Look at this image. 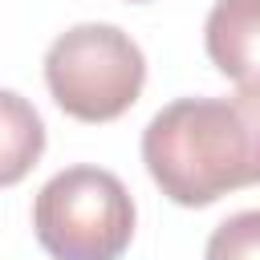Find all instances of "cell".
Masks as SVG:
<instances>
[{
    "label": "cell",
    "instance_id": "cell-1",
    "mask_svg": "<svg viewBox=\"0 0 260 260\" xmlns=\"http://www.w3.org/2000/svg\"><path fill=\"white\" fill-rule=\"evenodd\" d=\"M142 162L167 199L207 207L260 183V93L179 98L142 130Z\"/></svg>",
    "mask_w": 260,
    "mask_h": 260
},
{
    "label": "cell",
    "instance_id": "cell-2",
    "mask_svg": "<svg viewBox=\"0 0 260 260\" xmlns=\"http://www.w3.org/2000/svg\"><path fill=\"white\" fill-rule=\"evenodd\" d=\"M32 228L53 260H118L134 236V199L114 171L65 167L37 191Z\"/></svg>",
    "mask_w": 260,
    "mask_h": 260
},
{
    "label": "cell",
    "instance_id": "cell-3",
    "mask_svg": "<svg viewBox=\"0 0 260 260\" xmlns=\"http://www.w3.org/2000/svg\"><path fill=\"white\" fill-rule=\"evenodd\" d=\"M146 81L142 49L118 24H73L45 53V85L77 122L122 118Z\"/></svg>",
    "mask_w": 260,
    "mask_h": 260
},
{
    "label": "cell",
    "instance_id": "cell-4",
    "mask_svg": "<svg viewBox=\"0 0 260 260\" xmlns=\"http://www.w3.org/2000/svg\"><path fill=\"white\" fill-rule=\"evenodd\" d=\"M211 65L236 89L260 93V0H215L203 24Z\"/></svg>",
    "mask_w": 260,
    "mask_h": 260
},
{
    "label": "cell",
    "instance_id": "cell-5",
    "mask_svg": "<svg viewBox=\"0 0 260 260\" xmlns=\"http://www.w3.org/2000/svg\"><path fill=\"white\" fill-rule=\"evenodd\" d=\"M45 150V126L32 102L0 89V187L20 183Z\"/></svg>",
    "mask_w": 260,
    "mask_h": 260
},
{
    "label": "cell",
    "instance_id": "cell-6",
    "mask_svg": "<svg viewBox=\"0 0 260 260\" xmlns=\"http://www.w3.org/2000/svg\"><path fill=\"white\" fill-rule=\"evenodd\" d=\"M203 260H260V207L228 215L211 232Z\"/></svg>",
    "mask_w": 260,
    "mask_h": 260
},
{
    "label": "cell",
    "instance_id": "cell-7",
    "mask_svg": "<svg viewBox=\"0 0 260 260\" xmlns=\"http://www.w3.org/2000/svg\"><path fill=\"white\" fill-rule=\"evenodd\" d=\"M134 4H138V0H134Z\"/></svg>",
    "mask_w": 260,
    "mask_h": 260
}]
</instances>
